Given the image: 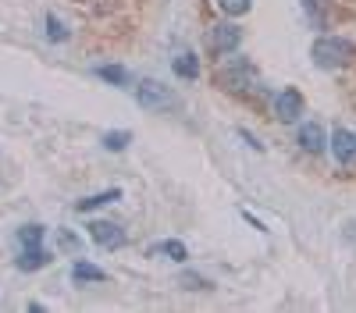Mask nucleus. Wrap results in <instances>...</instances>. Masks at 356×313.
<instances>
[{"mask_svg":"<svg viewBox=\"0 0 356 313\" xmlns=\"http://www.w3.org/2000/svg\"><path fill=\"white\" fill-rule=\"evenodd\" d=\"M310 61L321 68V71H339V68H349L356 61V43L353 40H342V36H317L310 43Z\"/></svg>","mask_w":356,"mask_h":313,"instance_id":"obj_1","label":"nucleus"},{"mask_svg":"<svg viewBox=\"0 0 356 313\" xmlns=\"http://www.w3.org/2000/svg\"><path fill=\"white\" fill-rule=\"evenodd\" d=\"M214 82H218V90L225 93H250L253 90V82H257V68L250 57H225V61L218 65L214 71Z\"/></svg>","mask_w":356,"mask_h":313,"instance_id":"obj_2","label":"nucleus"},{"mask_svg":"<svg viewBox=\"0 0 356 313\" xmlns=\"http://www.w3.org/2000/svg\"><path fill=\"white\" fill-rule=\"evenodd\" d=\"M303 110H307V100H303V93L296 90V85H285V90L275 96V118L282 125H296L303 118Z\"/></svg>","mask_w":356,"mask_h":313,"instance_id":"obj_3","label":"nucleus"},{"mask_svg":"<svg viewBox=\"0 0 356 313\" xmlns=\"http://www.w3.org/2000/svg\"><path fill=\"white\" fill-rule=\"evenodd\" d=\"M239 43H243V28L232 25V22H218L211 28V36H207V46H211V53H218V57L235 53V50H239Z\"/></svg>","mask_w":356,"mask_h":313,"instance_id":"obj_4","label":"nucleus"},{"mask_svg":"<svg viewBox=\"0 0 356 313\" xmlns=\"http://www.w3.org/2000/svg\"><path fill=\"white\" fill-rule=\"evenodd\" d=\"M86 232H89V239H93L100 249H122V246H129L125 228L114 224V221H89Z\"/></svg>","mask_w":356,"mask_h":313,"instance_id":"obj_5","label":"nucleus"},{"mask_svg":"<svg viewBox=\"0 0 356 313\" xmlns=\"http://www.w3.org/2000/svg\"><path fill=\"white\" fill-rule=\"evenodd\" d=\"M136 103L143 110H164L171 103V90H168L164 82H157V78H143L136 85Z\"/></svg>","mask_w":356,"mask_h":313,"instance_id":"obj_6","label":"nucleus"},{"mask_svg":"<svg viewBox=\"0 0 356 313\" xmlns=\"http://www.w3.org/2000/svg\"><path fill=\"white\" fill-rule=\"evenodd\" d=\"M328 150H332V157L339 160V167H353V164H356V132L335 128L332 139H328Z\"/></svg>","mask_w":356,"mask_h":313,"instance_id":"obj_7","label":"nucleus"},{"mask_svg":"<svg viewBox=\"0 0 356 313\" xmlns=\"http://www.w3.org/2000/svg\"><path fill=\"white\" fill-rule=\"evenodd\" d=\"M296 142H300L303 153H314V157L328 150V135H324V125H321V121L300 125V132H296Z\"/></svg>","mask_w":356,"mask_h":313,"instance_id":"obj_8","label":"nucleus"},{"mask_svg":"<svg viewBox=\"0 0 356 313\" xmlns=\"http://www.w3.org/2000/svg\"><path fill=\"white\" fill-rule=\"evenodd\" d=\"M50 260H54V253H50V249H43V246H22L15 267H18V271H43Z\"/></svg>","mask_w":356,"mask_h":313,"instance_id":"obj_9","label":"nucleus"},{"mask_svg":"<svg viewBox=\"0 0 356 313\" xmlns=\"http://www.w3.org/2000/svg\"><path fill=\"white\" fill-rule=\"evenodd\" d=\"M122 199V189H104V192H93V196H82L75 203V214H89V210H100L107 203H118Z\"/></svg>","mask_w":356,"mask_h":313,"instance_id":"obj_10","label":"nucleus"},{"mask_svg":"<svg viewBox=\"0 0 356 313\" xmlns=\"http://www.w3.org/2000/svg\"><path fill=\"white\" fill-rule=\"evenodd\" d=\"M72 281L75 285H97V281H107V271H100L97 264H89V260H75L72 264Z\"/></svg>","mask_w":356,"mask_h":313,"instance_id":"obj_11","label":"nucleus"},{"mask_svg":"<svg viewBox=\"0 0 356 313\" xmlns=\"http://www.w3.org/2000/svg\"><path fill=\"white\" fill-rule=\"evenodd\" d=\"M171 68H175V75H178V78L196 82V78H200V57L186 50V53H178L175 61H171Z\"/></svg>","mask_w":356,"mask_h":313,"instance_id":"obj_12","label":"nucleus"},{"mask_svg":"<svg viewBox=\"0 0 356 313\" xmlns=\"http://www.w3.org/2000/svg\"><path fill=\"white\" fill-rule=\"evenodd\" d=\"M100 142H104V150H111V153H122V150L129 146V142H132V132H129V128H118V132H107Z\"/></svg>","mask_w":356,"mask_h":313,"instance_id":"obj_13","label":"nucleus"},{"mask_svg":"<svg viewBox=\"0 0 356 313\" xmlns=\"http://www.w3.org/2000/svg\"><path fill=\"white\" fill-rule=\"evenodd\" d=\"M97 78H104L111 85H125L129 82V68H122V65H100L97 68Z\"/></svg>","mask_w":356,"mask_h":313,"instance_id":"obj_14","label":"nucleus"},{"mask_svg":"<svg viewBox=\"0 0 356 313\" xmlns=\"http://www.w3.org/2000/svg\"><path fill=\"white\" fill-rule=\"evenodd\" d=\"M43 235H47L43 224H22L18 228V242L22 246H43Z\"/></svg>","mask_w":356,"mask_h":313,"instance_id":"obj_15","label":"nucleus"},{"mask_svg":"<svg viewBox=\"0 0 356 313\" xmlns=\"http://www.w3.org/2000/svg\"><path fill=\"white\" fill-rule=\"evenodd\" d=\"M154 253H164V256H171L175 264H182V260H189V249H186V242H178V239H168V242H161Z\"/></svg>","mask_w":356,"mask_h":313,"instance_id":"obj_16","label":"nucleus"},{"mask_svg":"<svg viewBox=\"0 0 356 313\" xmlns=\"http://www.w3.org/2000/svg\"><path fill=\"white\" fill-rule=\"evenodd\" d=\"M214 4L225 11V18H243V15H250L253 0H214Z\"/></svg>","mask_w":356,"mask_h":313,"instance_id":"obj_17","label":"nucleus"},{"mask_svg":"<svg viewBox=\"0 0 356 313\" xmlns=\"http://www.w3.org/2000/svg\"><path fill=\"white\" fill-rule=\"evenodd\" d=\"M178 285H182L186 292H211V289H214V281H207V278H200V274H189V271L178 278Z\"/></svg>","mask_w":356,"mask_h":313,"instance_id":"obj_18","label":"nucleus"},{"mask_svg":"<svg viewBox=\"0 0 356 313\" xmlns=\"http://www.w3.org/2000/svg\"><path fill=\"white\" fill-rule=\"evenodd\" d=\"M47 40H50V43H65V40H68V28H65V22L57 18L54 11L47 15Z\"/></svg>","mask_w":356,"mask_h":313,"instance_id":"obj_19","label":"nucleus"},{"mask_svg":"<svg viewBox=\"0 0 356 313\" xmlns=\"http://www.w3.org/2000/svg\"><path fill=\"white\" fill-rule=\"evenodd\" d=\"M300 4H303V11H307V15H321V11H328V8L335 4V0H300Z\"/></svg>","mask_w":356,"mask_h":313,"instance_id":"obj_20","label":"nucleus"},{"mask_svg":"<svg viewBox=\"0 0 356 313\" xmlns=\"http://www.w3.org/2000/svg\"><path fill=\"white\" fill-rule=\"evenodd\" d=\"M239 139H243V142H250L253 150H264V146H260V139H257L253 132H246V128H239Z\"/></svg>","mask_w":356,"mask_h":313,"instance_id":"obj_21","label":"nucleus"},{"mask_svg":"<svg viewBox=\"0 0 356 313\" xmlns=\"http://www.w3.org/2000/svg\"><path fill=\"white\" fill-rule=\"evenodd\" d=\"M243 217H246V224H253V228H257V232H267V228H264V224H260L253 214H246V210H243Z\"/></svg>","mask_w":356,"mask_h":313,"instance_id":"obj_22","label":"nucleus"}]
</instances>
